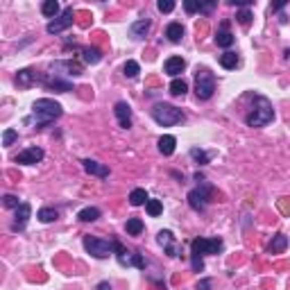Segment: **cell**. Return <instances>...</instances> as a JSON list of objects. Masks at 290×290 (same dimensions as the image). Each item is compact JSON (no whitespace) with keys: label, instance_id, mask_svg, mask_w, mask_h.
Instances as JSON below:
<instances>
[{"label":"cell","instance_id":"obj_1","mask_svg":"<svg viewBox=\"0 0 290 290\" xmlns=\"http://www.w3.org/2000/svg\"><path fill=\"white\" fill-rule=\"evenodd\" d=\"M63 113L61 104L54 102L50 98H39L34 104H32V118H25V122H36V127H43V125H50L54 118H59Z\"/></svg>","mask_w":290,"mask_h":290},{"label":"cell","instance_id":"obj_2","mask_svg":"<svg viewBox=\"0 0 290 290\" xmlns=\"http://www.w3.org/2000/svg\"><path fill=\"white\" fill-rule=\"evenodd\" d=\"M274 120V109H272V102L265 98V95H254V109L245 122L249 127H265Z\"/></svg>","mask_w":290,"mask_h":290},{"label":"cell","instance_id":"obj_3","mask_svg":"<svg viewBox=\"0 0 290 290\" xmlns=\"http://www.w3.org/2000/svg\"><path fill=\"white\" fill-rule=\"evenodd\" d=\"M152 118L161 127H172V125H179V122L184 120V113H181V109L172 107V104L159 102L152 107Z\"/></svg>","mask_w":290,"mask_h":290},{"label":"cell","instance_id":"obj_4","mask_svg":"<svg viewBox=\"0 0 290 290\" xmlns=\"http://www.w3.org/2000/svg\"><path fill=\"white\" fill-rule=\"evenodd\" d=\"M213 93H215L213 72L206 70V68H197V72H195V95H197V100H208Z\"/></svg>","mask_w":290,"mask_h":290},{"label":"cell","instance_id":"obj_5","mask_svg":"<svg viewBox=\"0 0 290 290\" xmlns=\"http://www.w3.org/2000/svg\"><path fill=\"white\" fill-rule=\"evenodd\" d=\"M222 249V238H195L190 243V256H211Z\"/></svg>","mask_w":290,"mask_h":290},{"label":"cell","instance_id":"obj_6","mask_svg":"<svg viewBox=\"0 0 290 290\" xmlns=\"http://www.w3.org/2000/svg\"><path fill=\"white\" fill-rule=\"evenodd\" d=\"M84 249L95 258H107L109 254H113V243L100 240L95 236H84Z\"/></svg>","mask_w":290,"mask_h":290},{"label":"cell","instance_id":"obj_7","mask_svg":"<svg viewBox=\"0 0 290 290\" xmlns=\"http://www.w3.org/2000/svg\"><path fill=\"white\" fill-rule=\"evenodd\" d=\"M113 252H116V258H118V263H120L122 267L134 265V267H138V270H143V267H145L143 256H140V254H136V252H127V249L122 247L118 240H113Z\"/></svg>","mask_w":290,"mask_h":290},{"label":"cell","instance_id":"obj_8","mask_svg":"<svg viewBox=\"0 0 290 290\" xmlns=\"http://www.w3.org/2000/svg\"><path fill=\"white\" fill-rule=\"evenodd\" d=\"M211 193H213V188L208 184H202L199 181V188H193L188 193V204H190V208H195V211H204L206 208V204H208V197H211Z\"/></svg>","mask_w":290,"mask_h":290},{"label":"cell","instance_id":"obj_9","mask_svg":"<svg viewBox=\"0 0 290 290\" xmlns=\"http://www.w3.org/2000/svg\"><path fill=\"white\" fill-rule=\"evenodd\" d=\"M70 25H72V7H68V9H63L61 16H57L54 21H50L45 30H48V34H61V32L68 30Z\"/></svg>","mask_w":290,"mask_h":290},{"label":"cell","instance_id":"obj_10","mask_svg":"<svg viewBox=\"0 0 290 290\" xmlns=\"http://www.w3.org/2000/svg\"><path fill=\"white\" fill-rule=\"evenodd\" d=\"M157 240H159V245H161L163 249H166V254L168 256H179V252H181V247H179V243L175 240V236H172V231H168V229H163V231H159L157 234Z\"/></svg>","mask_w":290,"mask_h":290},{"label":"cell","instance_id":"obj_11","mask_svg":"<svg viewBox=\"0 0 290 290\" xmlns=\"http://www.w3.org/2000/svg\"><path fill=\"white\" fill-rule=\"evenodd\" d=\"M41 82L45 84V89L54 91V93H68V91H72V84L68 80H59L54 72H48L45 77H41Z\"/></svg>","mask_w":290,"mask_h":290},{"label":"cell","instance_id":"obj_12","mask_svg":"<svg viewBox=\"0 0 290 290\" xmlns=\"http://www.w3.org/2000/svg\"><path fill=\"white\" fill-rule=\"evenodd\" d=\"M41 159H43V150L27 148V150H23V152H18L16 157H14V161L21 163V166H34V163H39Z\"/></svg>","mask_w":290,"mask_h":290},{"label":"cell","instance_id":"obj_13","mask_svg":"<svg viewBox=\"0 0 290 290\" xmlns=\"http://www.w3.org/2000/svg\"><path fill=\"white\" fill-rule=\"evenodd\" d=\"M32 215V206L27 202H23L21 206L16 208V215H14V222H12V231H23Z\"/></svg>","mask_w":290,"mask_h":290},{"label":"cell","instance_id":"obj_14","mask_svg":"<svg viewBox=\"0 0 290 290\" xmlns=\"http://www.w3.org/2000/svg\"><path fill=\"white\" fill-rule=\"evenodd\" d=\"M113 113H116V118H118V125H120L122 129H129V127H131V109H129V104H127V102H116Z\"/></svg>","mask_w":290,"mask_h":290},{"label":"cell","instance_id":"obj_15","mask_svg":"<svg viewBox=\"0 0 290 290\" xmlns=\"http://www.w3.org/2000/svg\"><path fill=\"white\" fill-rule=\"evenodd\" d=\"M184 68H186V61L181 57H170V59H166V63H163L166 75H170L172 80H177V77L184 72Z\"/></svg>","mask_w":290,"mask_h":290},{"label":"cell","instance_id":"obj_16","mask_svg":"<svg viewBox=\"0 0 290 290\" xmlns=\"http://www.w3.org/2000/svg\"><path fill=\"white\" fill-rule=\"evenodd\" d=\"M82 166H84V170L93 177H100V179H107L109 177V168L102 166V163H98V161H93V159H84Z\"/></svg>","mask_w":290,"mask_h":290},{"label":"cell","instance_id":"obj_17","mask_svg":"<svg viewBox=\"0 0 290 290\" xmlns=\"http://www.w3.org/2000/svg\"><path fill=\"white\" fill-rule=\"evenodd\" d=\"M215 43L220 45V48H231V45H234V34L229 32V23L227 21L220 23V30H218V34H215Z\"/></svg>","mask_w":290,"mask_h":290},{"label":"cell","instance_id":"obj_18","mask_svg":"<svg viewBox=\"0 0 290 290\" xmlns=\"http://www.w3.org/2000/svg\"><path fill=\"white\" fill-rule=\"evenodd\" d=\"M36 82H41V77L36 75L34 70H30V68H23V70H18L16 75V84L21 86V89H30L32 84H36Z\"/></svg>","mask_w":290,"mask_h":290},{"label":"cell","instance_id":"obj_19","mask_svg":"<svg viewBox=\"0 0 290 290\" xmlns=\"http://www.w3.org/2000/svg\"><path fill=\"white\" fill-rule=\"evenodd\" d=\"M150 27H152V21H150V18H140V21L131 23V27H129L131 39H143V36L150 32Z\"/></svg>","mask_w":290,"mask_h":290},{"label":"cell","instance_id":"obj_20","mask_svg":"<svg viewBox=\"0 0 290 290\" xmlns=\"http://www.w3.org/2000/svg\"><path fill=\"white\" fill-rule=\"evenodd\" d=\"M175 145H177L175 136L166 134V136H161V138H159V152H161L163 157H170V154L175 152Z\"/></svg>","mask_w":290,"mask_h":290},{"label":"cell","instance_id":"obj_21","mask_svg":"<svg viewBox=\"0 0 290 290\" xmlns=\"http://www.w3.org/2000/svg\"><path fill=\"white\" fill-rule=\"evenodd\" d=\"M285 247H288V236L276 234L274 238L270 240V245H267V252H270V254H281Z\"/></svg>","mask_w":290,"mask_h":290},{"label":"cell","instance_id":"obj_22","mask_svg":"<svg viewBox=\"0 0 290 290\" xmlns=\"http://www.w3.org/2000/svg\"><path fill=\"white\" fill-rule=\"evenodd\" d=\"M166 36H168V41H172V43H179L181 36H184V25H181V23H168Z\"/></svg>","mask_w":290,"mask_h":290},{"label":"cell","instance_id":"obj_23","mask_svg":"<svg viewBox=\"0 0 290 290\" xmlns=\"http://www.w3.org/2000/svg\"><path fill=\"white\" fill-rule=\"evenodd\" d=\"M148 193H145V188H134L129 193V204L131 206H140V204H148Z\"/></svg>","mask_w":290,"mask_h":290},{"label":"cell","instance_id":"obj_24","mask_svg":"<svg viewBox=\"0 0 290 290\" xmlns=\"http://www.w3.org/2000/svg\"><path fill=\"white\" fill-rule=\"evenodd\" d=\"M36 218H39L43 225H50V222H54L59 218V211L57 208H50V206H45V208H41L39 213H36Z\"/></svg>","mask_w":290,"mask_h":290},{"label":"cell","instance_id":"obj_25","mask_svg":"<svg viewBox=\"0 0 290 290\" xmlns=\"http://www.w3.org/2000/svg\"><path fill=\"white\" fill-rule=\"evenodd\" d=\"M98 218H100V208H95V206H86L77 213V220H82V222H93V220H98Z\"/></svg>","mask_w":290,"mask_h":290},{"label":"cell","instance_id":"obj_26","mask_svg":"<svg viewBox=\"0 0 290 290\" xmlns=\"http://www.w3.org/2000/svg\"><path fill=\"white\" fill-rule=\"evenodd\" d=\"M41 12H43V16H48V18H57V14H59V3L57 0H45L43 5H41Z\"/></svg>","mask_w":290,"mask_h":290},{"label":"cell","instance_id":"obj_27","mask_svg":"<svg viewBox=\"0 0 290 290\" xmlns=\"http://www.w3.org/2000/svg\"><path fill=\"white\" fill-rule=\"evenodd\" d=\"M220 63H222V68H236L238 66V54L236 52H231V50H227L225 54H220Z\"/></svg>","mask_w":290,"mask_h":290},{"label":"cell","instance_id":"obj_28","mask_svg":"<svg viewBox=\"0 0 290 290\" xmlns=\"http://www.w3.org/2000/svg\"><path fill=\"white\" fill-rule=\"evenodd\" d=\"M82 54H84V61L91 63V66H93V63H98L100 59H102V52H100L98 48H84V50H82Z\"/></svg>","mask_w":290,"mask_h":290},{"label":"cell","instance_id":"obj_29","mask_svg":"<svg viewBox=\"0 0 290 290\" xmlns=\"http://www.w3.org/2000/svg\"><path fill=\"white\" fill-rule=\"evenodd\" d=\"M186 91H188L186 80H179V77H177V80L170 82V93L172 95H177V98H179V95H186Z\"/></svg>","mask_w":290,"mask_h":290},{"label":"cell","instance_id":"obj_30","mask_svg":"<svg viewBox=\"0 0 290 290\" xmlns=\"http://www.w3.org/2000/svg\"><path fill=\"white\" fill-rule=\"evenodd\" d=\"M125 229H127V234H129V236H138L140 231H143V222H140L138 218H129L127 225H125Z\"/></svg>","mask_w":290,"mask_h":290},{"label":"cell","instance_id":"obj_31","mask_svg":"<svg viewBox=\"0 0 290 290\" xmlns=\"http://www.w3.org/2000/svg\"><path fill=\"white\" fill-rule=\"evenodd\" d=\"M145 211H148V215L157 218V215H161L163 204L159 202V199H148V204H145Z\"/></svg>","mask_w":290,"mask_h":290},{"label":"cell","instance_id":"obj_32","mask_svg":"<svg viewBox=\"0 0 290 290\" xmlns=\"http://www.w3.org/2000/svg\"><path fill=\"white\" fill-rule=\"evenodd\" d=\"M190 157H193L195 161L199 163V166H204V163L211 161V154H206L204 150H199V148H193V150H190Z\"/></svg>","mask_w":290,"mask_h":290},{"label":"cell","instance_id":"obj_33","mask_svg":"<svg viewBox=\"0 0 290 290\" xmlns=\"http://www.w3.org/2000/svg\"><path fill=\"white\" fill-rule=\"evenodd\" d=\"M16 138H18V131L16 129H5L3 131V145H5V148H9V145H12Z\"/></svg>","mask_w":290,"mask_h":290},{"label":"cell","instance_id":"obj_34","mask_svg":"<svg viewBox=\"0 0 290 290\" xmlns=\"http://www.w3.org/2000/svg\"><path fill=\"white\" fill-rule=\"evenodd\" d=\"M138 70H140V68H138V63H136L134 59H129V61L125 63V77H136V75H138Z\"/></svg>","mask_w":290,"mask_h":290},{"label":"cell","instance_id":"obj_35","mask_svg":"<svg viewBox=\"0 0 290 290\" xmlns=\"http://www.w3.org/2000/svg\"><path fill=\"white\" fill-rule=\"evenodd\" d=\"M157 9L161 14H170L172 9H175V3H172V0H159L157 3Z\"/></svg>","mask_w":290,"mask_h":290},{"label":"cell","instance_id":"obj_36","mask_svg":"<svg viewBox=\"0 0 290 290\" xmlns=\"http://www.w3.org/2000/svg\"><path fill=\"white\" fill-rule=\"evenodd\" d=\"M3 204H5L7 208H18L23 202H18L16 195H5V197H3Z\"/></svg>","mask_w":290,"mask_h":290},{"label":"cell","instance_id":"obj_37","mask_svg":"<svg viewBox=\"0 0 290 290\" xmlns=\"http://www.w3.org/2000/svg\"><path fill=\"white\" fill-rule=\"evenodd\" d=\"M236 21H238L240 25H249V21H252V12H249V9L238 12V14H236Z\"/></svg>","mask_w":290,"mask_h":290},{"label":"cell","instance_id":"obj_38","mask_svg":"<svg viewBox=\"0 0 290 290\" xmlns=\"http://www.w3.org/2000/svg\"><path fill=\"white\" fill-rule=\"evenodd\" d=\"M184 9L188 14H195V12H199V9H202V3H195V0H184Z\"/></svg>","mask_w":290,"mask_h":290},{"label":"cell","instance_id":"obj_39","mask_svg":"<svg viewBox=\"0 0 290 290\" xmlns=\"http://www.w3.org/2000/svg\"><path fill=\"white\" fill-rule=\"evenodd\" d=\"M208 285H211V281H208V279H202V281L197 283V290H208Z\"/></svg>","mask_w":290,"mask_h":290},{"label":"cell","instance_id":"obj_40","mask_svg":"<svg viewBox=\"0 0 290 290\" xmlns=\"http://www.w3.org/2000/svg\"><path fill=\"white\" fill-rule=\"evenodd\" d=\"M231 5H243V7H249L252 0H231Z\"/></svg>","mask_w":290,"mask_h":290},{"label":"cell","instance_id":"obj_41","mask_svg":"<svg viewBox=\"0 0 290 290\" xmlns=\"http://www.w3.org/2000/svg\"><path fill=\"white\" fill-rule=\"evenodd\" d=\"M98 290H111V283H109V281H102V283H98Z\"/></svg>","mask_w":290,"mask_h":290}]
</instances>
